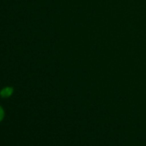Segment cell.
<instances>
[{
    "label": "cell",
    "mask_w": 146,
    "mask_h": 146,
    "mask_svg": "<svg viewBox=\"0 0 146 146\" xmlns=\"http://www.w3.org/2000/svg\"><path fill=\"white\" fill-rule=\"evenodd\" d=\"M12 92H13L12 88H5L2 90V91L0 92V95H1L2 97H9L10 96H11Z\"/></svg>",
    "instance_id": "obj_1"
},
{
    "label": "cell",
    "mask_w": 146,
    "mask_h": 146,
    "mask_svg": "<svg viewBox=\"0 0 146 146\" xmlns=\"http://www.w3.org/2000/svg\"><path fill=\"white\" fill-rule=\"evenodd\" d=\"M3 118H4V110L1 107H0V121L3 119Z\"/></svg>",
    "instance_id": "obj_2"
}]
</instances>
